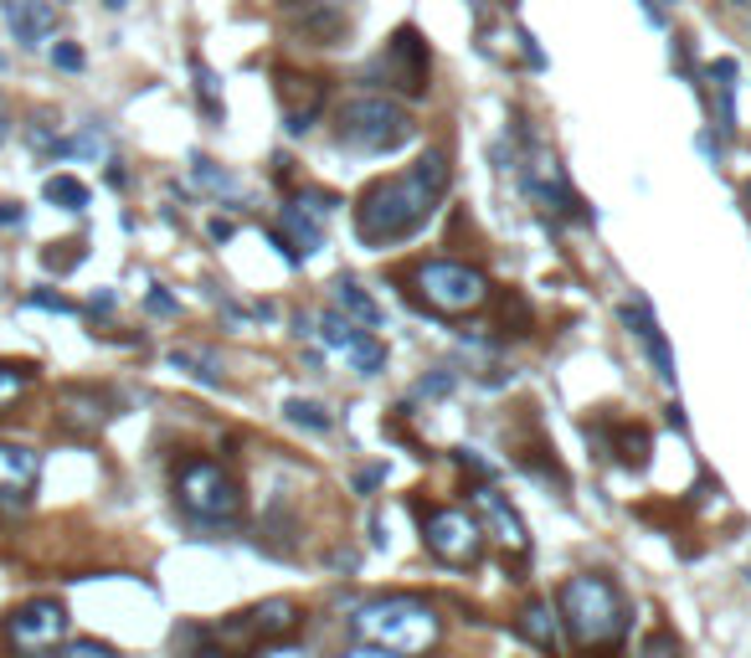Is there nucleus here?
I'll use <instances>...</instances> for the list:
<instances>
[{
  "instance_id": "nucleus-14",
  "label": "nucleus",
  "mask_w": 751,
  "mask_h": 658,
  "mask_svg": "<svg viewBox=\"0 0 751 658\" xmlns=\"http://www.w3.org/2000/svg\"><path fill=\"white\" fill-rule=\"evenodd\" d=\"M278 103H284V129L309 135L320 108H325V83L320 78H299V72H278Z\"/></svg>"
},
{
  "instance_id": "nucleus-32",
  "label": "nucleus",
  "mask_w": 751,
  "mask_h": 658,
  "mask_svg": "<svg viewBox=\"0 0 751 658\" xmlns=\"http://www.w3.org/2000/svg\"><path fill=\"white\" fill-rule=\"evenodd\" d=\"M253 658H320L309 643H293V638H278V643H257Z\"/></svg>"
},
{
  "instance_id": "nucleus-13",
  "label": "nucleus",
  "mask_w": 751,
  "mask_h": 658,
  "mask_svg": "<svg viewBox=\"0 0 751 658\" xmlns=\"http://www.w3.org/2000/svg\"><path fill=\"white\" fill-rule=\"evenodd\" d=\"M42 478V453L21 448V442H0V509H26Z\"/></svg>"
},
{
  "instance_id": "nucleus-2",
  "label": "nucleus",
  "mask_w": 751,
  "mask_h": 658,
  "mask_svg": "<svg viewBox=\"0 0 751 658\" xmlns=\"http://www.w3.org/2000/svg\"><path fill=\"white\" fill-rule=\"evenodd\" d=\"M556 617H562L566 638L592 658L617 654L623 638H628V602H623V591L598 572H581L566 581L562 597H556Z\"/></svg>"
},
{
  "instance_id": "nucleus-35",
  "label": "nucleus",
  "mask_w": 751,
  "mask_h": 658,
  "mask_svg": "<svg viewBox=\"0 0 751 658\" xmlns=\"http://www.w3.org/2000/svg\"><path fill=\"white\" fill-rule=\"evenodd\" d=\"M26 309H51V314H72L68 299H57V293H32L26 299Z\"/></svg>"
},
{
  "instance_id": "nucleus-22",
  "label": "nucleus",
  "mask_w": 751,
  "mask_h": 658,
  "mask_svg": "<svg viewBox=\"0 0 751 658\" xmlns=\"http://www.w3.org/2000/svg\"><path fill=\"white\" fill-rule=\"evenodd\" d=\"M289 16H293V26L314 42V47H335V42L350 32V21H345L340 11H330V5H304V11H299V5H289Z\"/></svg>"
},
{
  "instance_id": "nucleus-43",
  "label": "nucleus",
  "mask_w": 751,
  "mask_h": 658,
  "mask_svg": "<svg viewBox=\"0 0 751 658\" xmlns=\"http://www.w3.org/2000/svg\"><path fill=\"white\" fill-rule=\"evenodd\" d=\"M747 196H751V191H747Z\"/></svg>"
},
{
  "instance_id": "nucleus-37",
  "label": "nucleus",
  "mask_w": 751,
  "mask_h": 658,
  "mask_svg": "<svg viewBox=\"0 0 751 658\" xmlns=\"http://www.w3.org/2000/svg\"><path fill=\"white\" fill-rule=\"evenodd\" d=\"M145 304H150V314H175V309H181L165 288H150V299H145Z\"/></svg>"
},
{
  "instance_id": "nucleus-31",
  "label": "nucleus",
  "mask_w": 751,
  "mask_h": 658,
  "mask_svg": "<svg viewBox=\"0 0 751 658\" xmlns=\"http://www.w3.org/2000/svg\"><path fill=\"white\" fill-rule=\"evenodd\" d=\"M51 658H119L108 643L99 638H78V643H62V648H51Z\"/></svg>"
},
{
  "instance_id": "nucleus-33",
  "label": "nucleus",
  "mask_w": 751,
  "mask_h": 658,
  "mask_svg": "<svg viewBox=\"0 0 751 658\" xmlns=\"http://www.w3.org/2000/svg\"><path fill=\"white\" fill-rule=\"evenodd\" d=\"M51 68L57 72H83V47H78V42H51Z\"/></svg>"
},
{
  "instance_id": "nucleus-16",
  "label": "nucleus",
  "mask_w": 751,
  "mask_h": 658,
  "mask_svg": "<svg viewBox=\"0 0 751 658\" xmlns=\"http://www.w3.org/2000/svg\"><path fill=\"white\" fill-rule=\"evenodd\" d=\"M587 438L598 442L602 453H613L623 469H644L649 463V432L644 427H628V423H587Z\"/></svg>"
},
{
  "instance_id": "nucleus-11",
  "label": "nucleus",
  "mask_w": 751,
  "mask_h": 658,
  "mask_svg": "<svg viewBox=\"0 0 751 658\" xmlns=\"http://www.w3.org/2000/svg\"><path fill=\"white\" fill-rule=\"evenodd\" d=\"M474 520L484 524V535L499 541L510 556H525L530 551V535H525V520H520V509L495 489V484H478L474 489Z\"/></svg>"
},
{
  "instance_id": "nucleus-8",
  "label": "nucleus",
  "mask_w": 751,
  "mask_h": 658,
  "mask_svg": "<svg viewBox=\"0 0 751 658\" xmlns=\"http://www.w3.org/2000/svg\"><path fill=\"white\" fill-rule=\"evenodd\" d=\"M484 524L469 509H427L423 515V545L443 566H478L484 561Z\"/></svg>"
},
{
  "instance_id": "nucleus-12",
  "label": "nucleus",
  "mask_w": 751,
  "mask_h": 658,
  "mask_svg": "<svg viewBox=\"0 0 751 658\" xmlns=\"http://www.w3.org/2000/svg\"><path fill=\"white\" fill-rule=\"evenodd\" d=\"M304 623V612L293 608L289 597H274V602H257L253 612H242L238 623H227L217 638L227 643H238V638H253V643H278V638H289L293 627Z\"/></svg>"
},
{
  "instance_id": "nucleus-39",
  "label": "nucleus",
  "mask_w": 751,
  "mask_h": 658,
  "mask_svg": "<svg viewBox=\"0 0 751 658\" xmlns=\"http://www.w3.org/2000/svg\"><path fill=\"white\" fill-rule=\"evenodd\" d=\"M190 658H232V648H217V643H201Z\"/></svg>"
},
{
  "instance_id": "nucleus-15",
  "label": "nucleus",
  "mask_w": 751,
  "mask_h": 658,
  "mask_svg": "<svg viewBox=\"0 0 751 658\" xmlns=\"http://www.w3.org/2000/svg\"><path fill=\"white\" fill-rule=\"evenodd\" d=\"M525 191L535 196L541 206H556V211H566V217L587 221V211L577 206V196H571V186H566L562 165H556V154L546 150H530V165H525Z\"/></svg>"
},
{
  "instance_id": "nucleus-34",
  "label": "nucleus",
  "mask_w": 751,
  "mask_h": 658,
  "mask_svg": "<svg viewBox=\"0 0 751 658\" xmlns=\"http://www.w3.org/2000/svg\"><path fill=\"white\" fill-rule=\"evenodd\" d=\"M443 391H453V376L438 371V376H427V381H417V396H443Z\"/></svg>"
},
{
  "instance_id": "nucleus-10",
  "label": "nucleus",
  "mask_w": 751,
  "mask_h": 658,
  "mask_svg": "<svg viewBox=\"0 0 751 658\" xmlns=\"http://www.w3.org/2000/svg\"><path fill=\"white\" fill-rule=\"evenodd\" d=\"M62 633H68V608L57 597H36L5 617V643L16 654H51L62 643Z\"/></svg>"
},
{
  "instance_id": "nucleus-9",
  "label": "nucleus",
  "mask_w": 751,
  "mask_h": 658,
  "mask_svg": "<svg viewBox=\"0 0 751 658\" xmlns=\"http://www.w3.org/2000/svg\"><path fill=\"white\" fill-rule=\"evenodd\" d=\"M314 339H320L335 360H345V371H356V376H381L386 371V345H381L376 335H366L360 324L340 320L335 309L314 320Z\"/></svg>"
},
{
  "instance_id": "nucleus-41",
  "label": "nucleus",
  "mask_w": 751,
  "mask_h": 658,
  "mask_svg": "<svg viewBox=\"0 0 751 658\" xmlns=\"http://www.w3.org/2000/svg\"><path fill=\"white\" fill-rule=\"evenodd\" d=\"M5 135H11V114H5V103H0V145H5Z\"/></svg>"
},
{
  "instance_id": "nucleus-23",
  "label": "nucleus",
  "mask_w": 751,
  "mask_h": 658,
  "mask_svg": "<svg viewBox=\"0 0 751 658\" xmlns=\"http://www.w3.org/2000/svg\"><path fill=\"white\" fill-rule=\"evenodd\" d=\"M284 227L293 232V253L299 257H309L320 242H325V232H320V217L314 211H304V206L293 201V206H284Z\"/></svg>"
},
{
  "instance_id": "nucleus-40",
  "label": "nucleus",
  "mask_w": 751,
  "mask_h": 658,
  "mask_svg": "<svg viewBox=\"0 0 751 658\" xmlns=\"http://www.w3.org/2000/svg\"><path fill=\"white\" fill-rule=\"evenodd\" d=\"M21 221V206H0V227H16Z\"/></svg>"
},
{
  "instance_id": "nucleus-26",
  "label": "nucleus",
  "mask_w": 751,
  "mask_h": 658,
  "mask_svg": "<svg viewBox=\"0 0 751 658\" xmlns=\"http://www.w3.org/2000/svg\"><path fill=\"white\" fill-rule=\"evenodd\" d=\"M190 72H196V99H201L206 118H222V83H217V72L206 68L201 57L190 62Z\"/></svg>"
},
{
  "instance_id": "nucleus-28",
  "label": "nucleus",
  "mask_w": 751,
  "mask_h": 658,
  "mask_svg": "<svg viewBox=\"0 0 751 658\" xmlns=\"http://www.w3.org/2000/svg\"><path fill=\"white\" fill-rule=\"evenodd\" d=\"M26 386H32V371H26V366H5V360H0V412H5L11 402H21V396H26Z\"/></svg>"
},
{
  "instance_id": "nucleus-24",
  "label": "nucleus",
  "mask_w": 751,
  "mask_h": 658,
  "mask_svg": "<svg viewBox=\"0 0 751 658\" xmlns=\"http://www.w3.org/2000/svg\"><path fill=\"white\" fill-rule=\"evenodd\" d=\"M42 196H47L57 211H83L93 196H88V186L78 181V175H51L47 186H42Z\"/></svg>"
},
{
  "instance_id": "nucleus-1",
  "label": "nucleus",
  "mask_w": 751,
  "mask_h": 658,
  "mask_svg": "<svg viewBox=\"0 0 751 658\" xmlns=\"http://www.w3.org/2000/svg\"><path fill=\"white\" fill-rule=\"evenodd\" d=\"M448 191V154L427 150L423 160L392 181H376L356 206V236L366 247H392L402 236H412L423 227Z\"/></svg>"
},
{
  "instance_id": "nucleus-3",
  "label": "nucleus",
  "mask_w": 751,
  "mask_h": 658,
  "mask_svg": "<svg viewBox=\"0 0 751 658\" xmlns=\"http://www.w3.org/2000/svg\"><path fill=\"white\" fill-rule=\"evenodd\" d=\"M350 633H356L366 648H381V654L423 658L438 648L443 623H438V612L427 608L423 597H376V602L356 608Z\"/></svg>"
},
{
  "instance_id": "nucleus-38",
  "label": "nucleus",
  "mask_w": 751,
  "mask_h": 658,
  "mask_svg": "<svg viewBox=\"0 0 751 658\" xmlns=\"http://www.w3.org/2000/svg\"><path fill=\"white\" fill-rule=\"evenodd\" d=\"M340 658H396V654H381V648H366V643H360V648H345Z\"/></svg>"
},
{
  "instance_id": "nucleus-30",
  "label": "nucleus",
  "mask_w": 751,
  "mask_h": 658,
  "mask_svg": "<svg viewBox=\"0 0 751 658\" xmlns=\"http://www.w3.org/2000/svg\"><path fill=\"white\" fill-rule=\"evenodd\" d=\"M190 170H196V181H201V186H211L217 191V196H232V191H238V181H232V175H227V170H217L211 165V160H201V154H196V160H190Z\"/></svg>"
},
{
  "instance_id": "nucleus-44",
  "label": "nucleus",
  "mask_w": 751,
  "mask_h": 658,
  "mask_svg": "<svg viewBox=\"0 0 751 658\" xmlns=\"http://www.w3.org/2000/svg\"><path fill=\"white\" fill-rule=\"evenodd\" d=\"M510 5H515V0H510Z\"/></svg>"
},
{
  "instance_id": "nucleus-5",
  "label": "nucleus",
  "mask_w": 751,
  "mask_h": 658,
  "mask_svg": "<svg viewBox=\"0 0 751 658\" xmlns=\"http://www.w3.org/2000/svg\"><path fill=\"white\" fill-rule=\"evenodd\" d=\"M175 505L196 524H238L242 520V484L211 458H186L175 469Z\"/></svg>"
},
{
  "instance_id": "nucleus-27",
  "label": "nucleus",
  "mask_w": 751,
  "mask_h": 658,
  "mask_svg": "<svg viewBox=\"0 0 751 658\" xmlns=\"http://www.w3.org/2000/svg\"><path fill=\"white\" fill-rule=\"evenodd\" d=\"M171 366H181L186 376L206 381V386H222V376H217V360L211 355H196V350H171Z\"/></svg>"
},
{
  "instance_id": "nucleus-25",
  "label": "nucleus",
  "mask_w": 751,
  "mask_h": 658,
  "mask_svg": "<svg viewBox=\"0 0 751 658\" xmlns=\"http://www.w3.org/2000/svg\"><path fill=\"white\" fill-rule=\"evenodd\" d=\"M284 417H289L293 427H309V432H330L335 427V417H330L320 402H304V396H293L289 406H284Z\"/></svg>"
},
{
  "instance_id": "nucleus-21",
  "label": "nucleus",
  "mask_w": 751,
  "mask_h": 658,
  "mask_svg": "<svg viewBox=\"0 0 751 658\" xmlns=\"http://www.w3.org/2000/svg\"><path fill=\"white\" fill-rule=\"evenodd\" d=\"M335 314H340V320H350V324H360V330H381V324H386L381 304H376L356 278H335Z\"/></svg>"
},
{
  "instance_id": "nucleus-18",
  "label": "nucleus",
  "mask_w": 751,
  "mask_h": 658,
  "mask_svg": "<svg viewBox=\"0 0 751 658\" xmlns=\"http://www.w3.org/2000/svg\"><path fill=\"white\" fill-rule=\"evenodd\" d=\"M623 324H628L633 335L644 339V350H649L659 381H665V386H674V376H680V371H674V350H669V339H665V330H659V320L649 314V304H644V299L623 304Z\"/></svg>"
},
{
  "instance_id": "nucleus-20",
  "label": "nucleus",
  "mask_w": 751,
  "mask_h": 658,
  "mask_svg": "<svg viewBox=\"0 0 751 658\" xmlns=\"http://www.w3.org/2000/svg\"><path fill=\"white\" fill-rule=\"evenodd\" d=\"M515 633H520L530 648H541L546 658H562V623H556L551 602H525V612L515 617Z\"/></svg>"
},
{
  "instance_id": "nucleus-7",
  "label": "nucleus",
  "mask_w": 751,
  "mask_h": 658,
  "mask_svg": "<svg viewBox=\"0 0 751 658\" xmlns=\"http://www.w3.org/2000/svg\"><path fill=\"white\" fill-rule=\"evenodd\" d=\"M427 72H432V57H427V42L417 36V26H402V32L376 51L366 62V83H381L386 93H402V99H423L427 93Z\"/></svg>"
},
{
  "instance_id": "nucleus-29",
  "label": "nucleus",
  "mask_w": 751,
  "mask_h": 658,
  "mask_svg": "<svg viewBox=\"0 0 751 658\" xmlns=\"http://www.w3.org/2000/svg\"><path fill=\"white\" fill-rule=\"evenodd\" d=\"M633 658H680V638L674 633H665V627H654L649 638L638 643V654Z\"/></svg>"
},
{
  "instance_id": "nucleus-42",
  "label": "nucleus",
  "mask_w": 751,
  "mask_h": 658,
  "mask_svg": "<svg viewBox=\"0 0 751 658\" xmlns=\"http://www.w3.org/2000/svg\"><path fill=\"white\" fill-rule=\"evenodd\" d=\"M103 5H108V11H124V5H129V0H103Z\"/></svg>"
},
{
  "instance_id": "nucleus-19",
  "label": "nucleus",
  "mask_w": 751,
  "mask_h": 658,
  "mask_svg": "<svg viewBox=\"0 0 751 658\" xmlns=\"http://www.w3.org/2000/svg\"><path fill=\"white\" fill-rule=\"evenodd\" d=\"M0 11H5L21 47H42L57 32V5L51 0H0Z\"/></svg>"
},
{
  "instance_id": "nucleus-36",
  "label": "nucleus",
  "mask_w": 751,
  "mask_h": 658,
  "mask_svg": "<svg viewBox=\"0 0 751 658\" xmlns=\"http://www.w3.org/2000/svg\"><path fill=\"white\" fill-rule=\"evenodd\" d=\"M459 469H463V473H478V478L489 484V463H484V458H478L474 448H459Z\"/></svg>"
},
{
  "instance_id": "nucleus-4",
  "label": "nucleus",
  "mask_w": 751,
  "mask_h": 658,
  "mask_svg": "<svg viewBox=\"0 0 751 658\" xmlns=\"http://www.w3.org/2000/svg\"><path fill=\"white\" fill-rule=\"evenodd\" d=\"M335 139L356 154H396L417 139V124L392 99H350L335 118Z\"/></svg>"
},
{
  "instance_id": "nucleus-17",
  "label": "nucleus",
  "mask_w": 751,
  "mask_h": 658,
  "mask_svg": "<svg viewBox=\"0 0 751 658\" xmlns=\"http://www.w3.org/2000/svg\"><path fill=\"white\" fill-rule=\"evenodd\" d=\"M57 406H62V423H68L78 438H93V432L114 417V396H108V391H93V386H68Z\"/></svg>"
},
{
  "instance_id": "nucleus-6",
  "label": "nucleus",
  "mask_w": 751,
  "mask_h": 658,
  "mask_svg": "<svg viewBox=\"0 0 751 658\" xmlns=\"http://www.w3.org/2000/svg\"><path fill=\"white\" fill-rule=\"evenodd\" d=\"M417 293L432 314H474V309L489 304V278L469 263H453V257H432L417 268Z\"/></svg>"
}]
</instances>
